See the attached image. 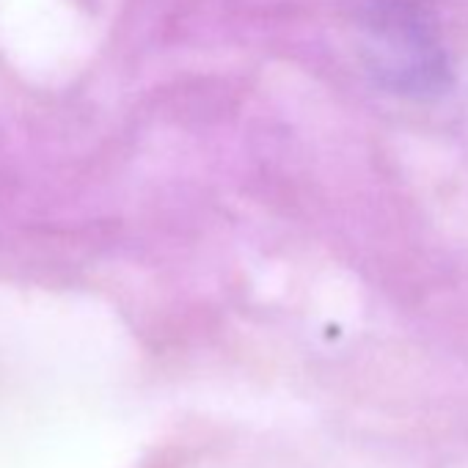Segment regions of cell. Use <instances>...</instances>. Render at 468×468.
Instances as JSON below:
<instances>
[]
</instances>
